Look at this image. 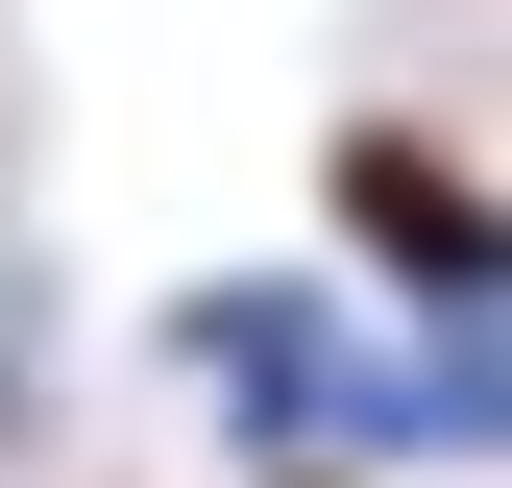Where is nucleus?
Instances as JSON below:
<instances>
[{
    "mask_svg": "<svg viewBox=\"0 0 512 488\" xmlns=\"http://www.w3.org/2000/svg\"><path fill=\"white\" fill-rule=\"evenodd\" d=\"M171 366H196V415H244V440H342L366 415V342L317 318V293H196V318H171Z\"/></svg>",
    "mask_w": 512,
    "mask_h": 488,
    "instance_id": "1",
    "label": "nucleus"
},
{
    "mask_svg": "<svg viewBox=\"0 0 512 488\" xmlns=\"http://www.w3.org/2000/svg\"><path fill=\"white\" fill-rule=\"evenodd\" d=\"M342 244L415 293V318H488V196L415 147V122H366V147H342Z\"/></svg>",
    "mask_w": 512,
    "mask_h": 488,
    "instance_id": "2",
    "label": "nucleus"
},
{
    "mask_svg": "<svg viewBox=\"0 0 512 488\" xmlns=\"http://www.w3.org/2000/svg\"><path fill=\"white\" fill-rule=\"evenodd\" d=\"M269 488H342V464H269Z\"/></svg>",
    "mask_w": 512,
    "mask_h": 488,
    "instance_id": "3",
    "label": "nucleus"
}]
</instances>
